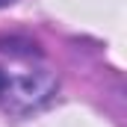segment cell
I'll list each match as a JSON object with an SVG mask.
<instances>
[{
  "instance_id": "obj_2",
  "label": "cell",
  "mask_w": 127,
  "mask_h": 127,
  "mask_svg": "<svg viewBox=\"0 0 127 127\" xmlns=\"http://www.w3.org/2000/svg\"><path fill=\"white\" fill-rule=\"evenodd\" d=\"M6 3H12V0H0V6H6Z\"/></svg>"
},
{
  "instance_id": "obj_1",
  "label": "cell",
  "mask_w": 127,
  "mask_h": 127,
  "mask_svg": "<svg viewBox=\"0 0 127 127\" xmlns=\"http://www.w3.org/2000/svg\"><path fill=\"white\" fill-rule=\"evenodd\" d=\"M6 89H9V77H6V74H3V71H0V95H3V92H6Z\"/></svg>"
}]
</instances>
